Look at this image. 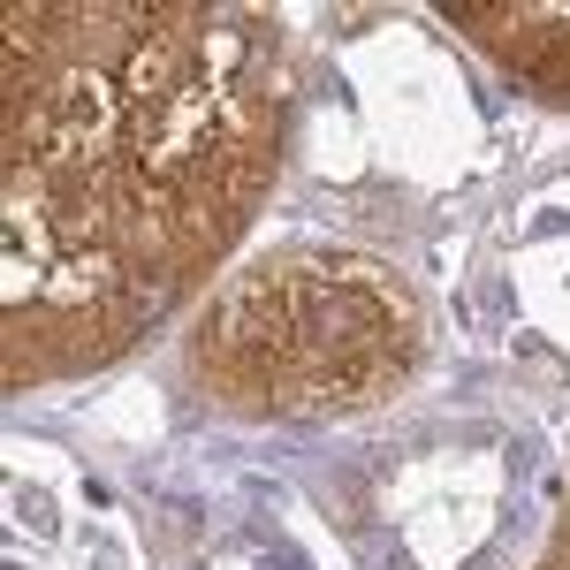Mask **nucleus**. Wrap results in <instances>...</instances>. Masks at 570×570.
Listing matches in <instances>:
<instances>
[{"instance_id": "nucleus-1", "label": "nucleus", "mask_w": 570, "mask_h": 570, "mask_svg": "<svg viewBox=\"0 0 570 570\" xmlns=\"http://www.w3.org/2000/svg\"><path fill=\"white\" fill-rule=\"evenodd\" d=\"M282 153L252 8H8V381L122 357L244 236Z\"/></svg>"}, {"instance_id": "nucleus-2", "label": "nucleus", "mask_w": 570, "mask_h": 570, "mask_svg": "<svg viewBox=\"0 0 570 570\" xmlns=\"http://www.w3.org/2000/svg\"><path fill=\"white\" fill-rule=\"evenodd\" d=\"M426 351L411 289L351 252H282L214 297L190 365L220 411L343 419L389 403Z\"/></svg>"}, {"instance_id": "nucleus-3", "label": "nucleus", "mask_w": 570, "mask_h": 570, "mask_svg": "<svg viewBox=\"0 0 570 570\" xmlns=\"http://www.w3.org/2000/svg\"><path fill=\"white\" fill-rule=\"evenodd\" d=\"M472 46H487L510 77L570 99V8H441Z\"/></svg>"}]
</instances>
